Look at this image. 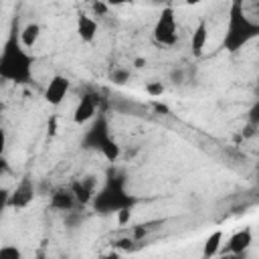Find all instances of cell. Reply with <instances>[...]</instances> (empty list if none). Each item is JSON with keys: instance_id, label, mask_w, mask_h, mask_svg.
<instances>
[{"instance_id": "obj_1", "label": "cell", "mask_w": 259, "mask_h": 259, "mask_svg": "<svg viewBox=\"0 0 259 259\" xmlns=\"http://www.w3.org/2000/svg\"><path fill=\"white\" fill-rule=\"evenodd\" d=\"M255 38H259V20H253L251 16H247L243 0H231L223 47L229 53H237Z\"/></svg>"}, {"instance_id": "obj_2", "label": "cell", "mask_w": 259, "mask_h": 259, "mask_svg": "<svg viewBox=\"0 0 259 259\" xmlns=\"http://www.w3.org/2000/svg\"><path fill=\"white\" fill-rule=\"evenodd\" d=\"M32 63L34 57L20 45L18 34L12 32L0 53V77L12 83H28L32 79Z\"/></svg>"}, {"instance_id": "obj_3", "label": "cell", "mask_w": 259, "mask_h": 259, "mask_svg": "<svg viewBox=\"0 0 259 259\" xmlns=\"http://www.w3.org/2000/svg\"><path fill=\"white\" fill-rule=\"evenodd\" d=\"M87 144H91V146L99 148V152L103 154V158H105L107 162H115V160L119 158V154H121V150H119L117 142H115V140L111 138V134H109L107 121H105L101 115H97V121L89 127Z\"/></svg>"}, {"instance_id": "obj_4", "label": "cell", "mask_w": 259, "mask_h": 259, "mask_svg": "<svg viewBox=\"0 0 259 259\" xmlns=\"http://www.w3.org/2000/svg\"><path fill=\"white\" fill-rule=\"evenodd\" d=\"M178 34H180V26L176 20V12L172 6H164L154 22L152 36L162 47H174L178 42Z\"/></svg>"}, {"instance_id": "obj_5", "label": "cell", "mask_w": 259, "mask_h": 259, "mask_svg": "<svg viewBox=\"0 0 259 259\" xmlns=\"http://www.w3.org/2000/svg\"><path fill=\"white\" fill-rule=\"evenodd\" d=\"M69 91H71V81L65 75H53L51 81L45 87L42 97H45V101L49 105L57 107V105H61L65 101V97L69 95Z\"/></svg>"}, {"instance_id": "obj_6", "label": "cell", "mask_w": 259, "mask_h": 259, "mask_svg": "<svg viewBox=\"0 0 259 259\" xmlns=\"http://www.w3.org/2000/svg\"><path fill=\"white\" fill-rule=\"evenodd\" d=\"M251 245H253V229L251 227H243V229H237L235 233L229 235V239L225 241L221 253L243 255V253H247V249Z\"/></svg>"}, {"instance_id": "obj_7", "label": "cell", "mask_w": 259, "mask_h": 259, "mask_svg": "<svg viewBox=\"0 0 259 259\" xmlns=\"http://www.w3.org/2000/svg\"><path fill=\"white\" fill-rule=\"evenodd\" d=\"M97 113H99L97 97L91 95V93H85V95L79 99V103L75 105V109H73V123L85 125V123L93 121V119L97 117Z\"/></svg>"}, {"instance_id": "obj_8", "label": "cell", "mask_w": 259, "mask_h": 259, "mask_svg": "<svg viewBox=\"0 0 259 259\" xmlns=\"http://www.w3.org/2000/svg\"><path fill=\"white\" fill-rule=\"evenodd\" d=\"M34 198V184L30 178H20L10 194V206L14 208H26Z\"/></svg>"}, {"instance_id": "obj_9", "label": "cell", "mask_w": 259, "mask_h": 259, "mask_svg": "<svg viewBox=\"0 0 259 259\" xmlns=\"http://www.w3.org/2000/svg\"><path fill=\"white\" fill-rule=\"evenodd\" d=\"M97 32H99V22H97L95 14L81 12L77 16V36H79V40L85 42V45H91L97 38Z\"/></svg>"}, {"instance_id": "obj_10", "label": "cell", "mask_w": 259, "mask_h": 259, "mask_svg": "<svg viewBox=\"0 0 259 259\" xmlns=\"http://www.w3.org/2000/svg\"><path fill=\"white\" fill-rule=\"evenodd\" d=\"M208 42V22L206 18H200L190 34V51L194 57H200L204 53V47Z\"/></svg>"}, {"instance_id": "obj_11", "label": "cell", "mask_w": 259, "mask_h": 259, "mask_svg": "<svg viewBox=\"0 0 259 259\" xmlns=\"http://www.w3.org/2000/svg\"><path fill=\"white\" fill-rule=\"evenodd\" d=\"M95 178L93 176H87V178H81L79 182H75L71 186V190L75 192V198L79 204H87L93 196H95Z\"/></svg>"}, {"instance_id": "obj_12", "label": "cell", "mask_w": 259, "mask_h": 259, "mask_svg": "<svg viewBox=\"0 0 259 259\" xmlns=\"http://www.w3.org/2000/svg\"><path fill=\"white\" fill-rule=\"evenodd\" d=\"M40 34H42V28L38 22H26L20 30H18V38H20V45L24 49H34L36 42L40 40Z\"/></svg>"}, {"instance_id": "obj_13", "label": "cell", "mask_w": 259, "mask_h": 259, "mask_svg": "<svg viewBox=\"0 0 259 259\" xmlns=\"http://www.w3.org/2000/svg\"><path fill=\"white\" fill-rule=\"evenodd\" d=\"M223 245H225V231L217 229L206 237L204 247H202V255L204 257H214V255H219L223 251Z\"/></svg>"}, {"instance_id": "obj_14", "label": "cell", "mask_w": 259, "mask_h": 259, "mask_svg": "<svg viewBox=\"0 0 259 259\" xmlns=\"http://www.w3.org/2000/svg\"><path fill=\"white\" fill-rule=\"evenodd\" d=\"M75 204H77V198H75V192L71 188L69 190H57L51 196V206L57 210H71Z\"/></svg>"}, {"instance_id": "obj_15", "label": "cell", "mask_w": 259, "mask_h": 259, "mask_svg": "<svg viewBox=\"0 0 259 259\" xmlns=\"http://www.w3.org/2000/svg\"><path fill=\"white\" fill-rule=\"evenodd\" d=\"M111 79H113L115 85H123V83L130 81V71H127V69H121V67H119V69H113Z\"/></svg>"}, {"instance_id": "obj_16", "label": "cell", "mask_w": 259, "mask_h": 259, "mask_svg": "<svg viewBox=\"0 0 259 259\" xmlns=\"http://www.w3.org/2000/svg\"><path fill=\"white\" fill-rule=\"evenodd\" d=\"M146 93L152 95V97H158V95L164 93V85H162L160 81H150V83L146 85Z\"/></svg>"}, {"instance_id": "obj_17", "label": "cell", "mask_w": 259, "mask_h": 259, "mask_svg": "<svg viewBox=\"0 0 259 259\" xmlns=\"http://www.w3.org/2000/svg\"><path fill=\"white\" fill-rule=\"evenodd\" d=\"M0 257H14L16 259V257H20V251L16 247H6L4 245V247H0Z\"/></svg>"}, {"instance_id": "obj_18", "label": "cell", "mask_w": 259, "mask_h": 259, "mask_svg": "<svg viewBox=\"0 0 259 259\" xmlns=\"http://www.w3.org/2000/svg\"><path fill=\"white\" fill-rule=\"evenodd\" d=\"M109 6H123V4H134L138 0H105Z\"/></svg>"}, {"instance_id": "obj_19", "label": "cell", "mask_w": 259, "mask_h": 259, "mask_svg": "<svg viewBox=\"0 0 259 259\" xmlns=\"http://www.w3.org/2000/svg\"><path fill=\"white\" fill-rule=\"evenodd\" d=\"M251 119L253 121H259V101L253 105V109H251Z\"/></svg>"}, {"instance_id": "obj_20", "label": "cell", "mask_w": 259, "mask_h": 259, "mask_svg": "<svg viewBox=\"0 0 259 259\" xmlns=\"http://www.w3.org/2000/svg\"><path fill=\"white\" fill-rule=\"evenodd\" d=\"M202 0H184V4L186 6H196V4H200Z\"/></svg>"}]
</instances>
